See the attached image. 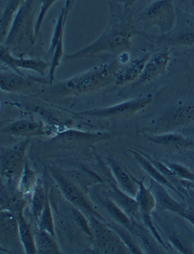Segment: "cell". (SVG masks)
<instances>
[{
  "instance_id": "cell-11",
  "label": "cell",
  "mask_w": 194,
  "mask_h": 254,
  "mask_svg": "<svg viewBox=\"0 0 194 254\" xmlns=\"http://www.w3.org/2000/svg\"><path fill=\"white\" fill-rule=\"evenodd\" d=\"M0 59L4 65L20 74H24L21 69H25L44 76L46 71L50 68L49 63L40 59L16 57L8 47L3 44H1L0 47Z\"/></svg>"
},
{
  "instance_id": "cell-3",
  "label": "cell",
  "mask_w": 194,
  "mask_h": 254,
  "mask_svg": "<svg viewBox=\"0 0 194 254\" xmlns=\"http://www.w3.org/2000/svg\"><path fill=\"white\" fill-rule=\"evenodd\" d=\"M38 0H25L15 14L3 42L13 53L28 51L37 41L35 34L36 11Z\"/></svg>"
},
{
  "instance_id": "cell-19",
  "label": "cell",
  "mask_w": 194,
  "mask_h": 254,
  "mask_svg": "<svg viewBox=\"0 0 194 254\" xmlns=\"http://www.w3.org/2000/svg\"><path fill=\"white\" fill-rule=\"evenodd\" d=\"M131 153H133V156H134L137 163L140 164L142 169L146 172L148 176H150L155 182H157L159 185L170 189L171 190L175 192L182 199H184L183 196H182L180 190H178L174 186L173 184L169 180V179L167 177H165L163 174L149 161V159L143 153L142 154V153H137L136 151H132Z\"/></svg>"
},
{
  "instance_id": "cell-32",
  "label": "cell",
  "mask_w": 194,
  "mask_h": 254,
  "mask_svg": "<svg viewBox=\"0 0 194 254\" xmlns=\"http://www.w3.org/2000/svg\"><path fill=\"white\" fill-rule=\"evenodd\" d=\"M168 166L173 171L176 179L194 182V172L188 169V168L177 163H169Z\"/></svg>"
},
{
  "instance_id": "cell-5",
  "label": "cell",
  "mask_w": 194,
  "mask_h": 254,
  "mask_svg": "<svg viewBox=\"0 0 194 254\" xmlns=\"http://www.w3.org/2000/svg\"><path fill=\"white\" fill-rule=\"evenodd\" d=\"M93 238L99 250L104 254H126L130 252L120 235L112 230L107 224L95 217H90Z\"/></svg>"
},
{
  "instance_id": "cell-16",
  "label": "cell",
  "mask_w": 194,
  "mask_h": 254,
  "mask_svg": "<svg viewBox=\"0 0 194 254\" xmlns=\"http://www.w3.org/2000/svg\"><path fill=\"white\" fill-rule=\"evenodd\" d=\"M150 55L151 54H146L141 58L131 60L125 67L117 70L115 84L117 86L126 85L129 83L138 80L141 75L145 64Z\"/></svg>"
},
{
  "instance_id": "cell-13",
  "label": "cell",
  "mask_w": 194,
  "mask_h": 254,
  "mask_svg": "<svg viewBox=\"0 0 194 254\" xmlns=\"http://www.w3.org/2000/svg\"><path fill=\"white\" fill-rule=\"evenodd\" d=\"M171 60L170 50L168 47L156 52L149 57L144 69L137 80V84H145L154 81L165 74Z\"/></svg>"
},
{
  "instance_id": "cell-29",
  "label": "cell",
  "mask_w": 194,
  "mask_h": 254,
  "mask_svg": "<svg viewBox=\"0 0 194 254\" xmlns=\"http://www.w3.org/2000/svg\"><path fill=\"white\" fill-rule=\"evenodd\" d=\"M37 179L35 172L30 167L29 163L26 162L24 170L18 180V190L24 195L32 193L37 185Z\"/></svg>"
},
{
  "instance_id": "cell-21",
  "label": "cell",
  "mask_w": 194,
  "mask_h": 254,
  "mask_svg": "<svg viewBox=\"0 0 194 254\" xmlns=\"http://www.w3.org/2000/svg\"><path fill=\"white\" fill-rule=\"evenodd\" d=\"M153 188H154V193H154L156 200L161 208L164 210L170 211L174 213L178 214L183 218L188 207H187L184 203L175 200L168 193L167 190H165L164 186L159 185L157 182L153 185Z\"/></svg>"
},
{
  "instance_id": "cell-14",
  "label": "cell",
  "mask_w": 194,
  "mask_h": 254,
  "mask_svg": "<svg viewBox=\"0 0 194 254\" xmlns=\"http://www.w3.org/2000/svg\"><path fill=\"white\" fill-rule=\"evenodd\" d=\"M0 242L1 248L17 249L21 245L19 227L16 216L7 209L1 210L0 217Z\"/></svg>"
},
{
  "instance_id": "cell-9",
  "label": "cell",
  "mask_w": 194,
  "mask_h": 254,
  "mask_svg": "<svg viewBox=\"0 0 194 254\" xmlns=\"http://www.w3.org/2000/svg\"><path fill=\"white\" fill-rule=\"evenodd\" d=\"M194 123V103L175 106L165 112L158 119V133L174 131Z\"/></svg>"
},
{
  "instance_id": "cell-37",
  "label": "cell",
  "mask_w": 194,
  "mask_h": 254,
  "mask_svg": "<svg viewBox=\"0 0 194 254\" xmlns=\"http://www.w3.org/2000/svg\"><path fill=\"white\" fill-rule=\"evenodd\" d=\"M189 2L190 8H191V14L194 16V0H188Z\"/></svg>"
},
{
  "instance_id": "cell-6",
  "label": "cell",
  "mask_w": 194,
  "mask_h": 254,
  "mask_svg": "<svg viewBox=\"0 0 194 254\" xmlns=\"http://www.w3.org/2000/svg\"><path fill=\"white\" fill-rule=\"evenodd\" d=\"M49 172L53 179L58 184L63 195L70 203L77 206L83 212H86L90 217L92 216V217L96 218L98 220L107 224L104 217L98 213V212H96L90 199L87 197L85 193L79 189L78 187L76 186L73 182L67 180L61 173L55 170L54 169L49 168Z\"/></svg>"
},
{
  "instance_id": "cell-4",
  "label": "cell",
  "mask_w": 194,
  "mask_h": 254,
  "mask_svg": "<svg viewBox=\"0 0 194 254\" xmlns=\"http://www.w3.org/2000/svg\"><path fill=\"white\" fill-rule=\"evenodd\" d=\"M178 12L172 0H154L146 5L139 15L145 28L156 27L161 37L172 32L176 24Z\"/></svg>"
},
{
  "instance_id": "cell-24",
  "label": "cell",
  "mask_w": 194,
  "mask_h": 254,
  "mask_svg": "<svg viewBox=\"0 0 194 254\" xmlns=\"http://www.w3.org/2000/svg\"><path fill=\"white\" fill-rule=\"evenodd\" d=\"M102 203L104 206L109 215L112 216L113 219L119 225H122L124 228L129 229L130 232H133L134 226L133 222L130 219L129 214L126 213L113 199L110 197H104L101 199Z\"/></svg>"
},
{
  "instance_id": "cell-15",
  "label": "cell",
  "mask_w": 194,
  "mask_h": 254,
  "mask_svg": "<svg viewBox=\"0 0 194 254\" xmlns=\"http://www.w3.org/2000/svg\"><path fill=\"white\" fill-rule=\"evenodd\" d=\"M2 133L18 137H34L45 135L47 129L42 123L30 120L20 119L2 127Z\"/></svg>"
},
{
  "instance_id": "cell-8",
  "label": "cell",
  "mask_w": 194,
  "mask_h": 254,
  "mask_svg": "<svg viewBox=\"0 0 194 254\" xmlns=\"http://www.w3.org/2000/svg\"><path fill=\"white\" fill-rule=\"evenodd\" d=\"M29 139L17 143L11 148L7 149L1 158V175L8 186L21 177L25 166V152Z\"/></svg>"
},
{
  "instance_id": "cell-30",
  "label": "cell",
  "mask_w": 194,
  "mask_h": 254,
  "mask_svg": "<svg viewBox=\"0 0 194 254\" xmlns=\"http://www.w3.org/2000/svg\"><path fill=\"white\" fill-rule=\"evenodd\" d=\"M39 229L45 231L51 234L53 236H56L55 234L54 220H53V213H52L51 206H50V199L47 196V201L44 206L41 216L38 220Z\"/></svg>"
},
{
  "instance_id": "cell-20",
  "label": "cell",
  "mask_w": 194,
  "mask_h": 254,
  "mask_svg": "<svg viewBox=\"0 0 194 254\" xmlns=\"http://www.w3.org/2000/svg\"><path fill=\"white\" fill-rule=\"evenodd\" d=\"M150 141L157 144L165 145V146H172L175 148H194V139L184 135L182 133L175 132H165L159 133L155 135L148 137Z\"/></svg>"
},
{
  "instance_id": "cell-23",
  "label": "cell",
  "mask_w": 194,
  "mask_h": 254,
  "mask_svg": "<svg viewBox=\"0 0 194 254\" xmlns=\"http://www.w3.org/2000/svg\"><path fill=\"white\" fill-rule=\"evenodd\" d=\"M24 2L25 0H6L2 8L0 22L1 43L3 42L5 40L15 14Z\"/></svg>"
},
{
  "instance_id": "cell-33",
  "label": "cell",
  "mask_w": 194,
  "mask_h": 254,
  "mask_svg": "<svg viewBox=\"0 0 194 254\" xmlns=\"http://www.w3.org/2000/svg\"><path fill=\"white\" fill-rule=\"evenodd\" d=\"M73 216L76 222H77L82 230L85 232L86 235L90 238H93V234H92L91 226L90 223L86 219L84 214L82 213L80 209H73Z\"/></svg>"
},
{
  "instance_id": "cell-17",
  "label": "cell",
  "mask_w": 194,
  "mask_h": 254,
  "mask_svg": "<svg viewBox=\"0 0 194 254\" xmlns=\"http://www.w3.org/2000/svg\"><path fill=\"white\" fill-rule=\"evenodd\" d=\"M35 85V81L13 71H2L0 73V87L2 91L18 93L28 90Z\"/></svg>"
},
{
  "instance_id": "cell-28",
  "label": "cell",
  "mask_w": 194,
  "mask_h": 254,
  "mask_svg": "<svg viewBox=\"0 0 194 254\" xmlns=\"http://www.w3.org/2000/svg\"><path fill=\"white\" fill-rule=\"evenodd\" d=\"M47 196L48 195L46 193L44 183L41 179H38L31 196V210L37 221L44 210Z\"/></svg>"
},
{
  "instance_id": "cell-35",
  "label": "cell",
  "mask_w": 194,
  "mask_h": 254,
  "mask_svg": "<svg viewBox=\"0 0 194 254\" xmlns=\"http://www.w3.org/2000/svg\"><path fill=\"white\" fill-rule=\"evenodd\" d=\"M110 1L120 2V3L124 4V5H126V6L132 7L137 0H110Z\"/></svg>"
},
{
  "instance_id": "cell-31",
  "label": "cell",
  "mask_w": 194,
  "mask_h": 254,
  "mask_svg": "<svg viewBox=\"0 0 194 254\" xmlns=\"http://www.w3.org/2000/svg\"><path fill=\"white\" fill-rule=\"evenodd\" d=\"M60 0H38L39 12L36 19L35 34L36 37H38L40 30L42 28L43 23L47 16V13L54 4L57 3Z\"/></svg>"
},
{
  "instance_id": "cell-10",
  "label": "cell",
  "mask_w": 194,
  "mask_h": 254,
  "mask_svg": "<svg viewBox=\"0 0 194 254\" xmlns=\"http://www.w3.org/2000/svg\"><path fill=\"white\" fill-rule=\"evenodd\" d=\"M137 183L139 189H138L137 194L136 196V201H137L139 209H140V216L143 224L147 227L152 235L156 238V241L162 246L166 248V245L164 243L162 237L159 235V232L156 229L152 220V213L153 209L156 207V199L154 193L152 192V189H147L144 185V179L138 180L135 179Z\"/></svg>"
},
{
  "instance_id": "cell-18",
  "label": "cell",
  "mask_w": 194,
  "mask_h": 254,
  "mask_svg": "<svg viewBox=\"0 0 194 254\" xmlns=\"http://www.w3.org/2000/svg\"><path fill=\"white\" fill-rule=\"evenodd\" d=\"M109 166L122 190L130 196L136 197L139 187L135 178L130 176L123 165L116 160L109 159Z\"/></svg>"
},
{
  "instance_id": "cell-27",
  "label": "cell",
  "mask_w": 194,
  "mask_h": 254,
  "mask_svg": "<svg viewBox=\"0 0 194 254\" xmlns=\"http://www.w3.org/2000/svg\"><path fill=\"white\" fill-rule=\"evenodd\" d=\"M109 137L107 133H91L77 130H66L59 133L58 137L66 141L95 142Z\"/></svg>"
},
{
  "instance_id": "cell-25",
  "label": "cell",
  "mask_w": 194,
  "mask_h": 254,
  "mask_svg": "<svg viewBox=\"0 0 194 254\" xmlns=\"http://www.w3.org/2000/svg\"><path fill=\"white\" fill-rule=\"evenodd\" d=\"M37 254H60L62 251L55 237L45 231H39L35 236Z\"/></svg>"
},
{
  "instance_id": "cell-38",
  "label": "cell",
  "mask_w": 194,
  "mask_h": 254,
  "mask_svg": "<svg viewBox=\"0 0 194 254\" xmlns=\"http://www.w3.org/2000/svg\"><path fill=\"white\" fill-rule=\"evenodd\" d=\"M186 132H188V133H191L192 135H194V126L191 127V128L187 129Z\"/></svg>"
},
{
  "instance_id": "cell-1",
  "label": "cell",
  "mask_w": 194,
  "mask_h": 254,
  "mask_svg": "<svg viewBox=\"0 0 194 254\" xmlns=\"http://www.w3.org/2000/svg\"><path fill=\"white\" fill-rule=\"evenodd\" d=\"M109 21L96 41L72 54L64 57L66 62L90 58L100 53H122L131 48L132 39L143 33L136 28L132 7L109 0Z\"/></svg>"
},
{
  "instance_id": "cell-12",
  "label": "cell",
  "mask_w": 194,
  "mask_h": 254,
  "mask_svg": "<svg viewBox=\"0 0 194 254\" xmlns=\"http://www.w3.org/2000/svg\"><path fill=\"white\" fill-rule=\"evenodd\" d=\"M162 40L173 46H192L194 44V16L192 14L178 12L176 24L172 32L162 36Z\"/></svg>"
},
{
  "instance_id": "cell-26",
  "label": "cell",
  "mask_w": 194,
  "mask_h": 254,
  "mask_svg": "<svg viewBox=\"0 0 194 254\" xmlns=\"http://www.w3.org/2000/svg\"><path fill=\"white\" fill-rule=\"evenodd\" d=\"M18 219V227H19L20 240H21V246L24 252L28 254H37L36 248L35 237L33 236L30 229L29 225H27L24 215L20 214L16 216Z\"/></svg>"
},
{
  "instance_id": "cell-22",
  "label": "cell",
  "mask_w": 194,
  "mask_h": 254,
  "mask_svg": "<svg viewBox=\"0 0 194 254\" xmlns=\"http://www.w3.org/2000/svg\"><path fill=\"white\" fill-rule=\"evenodd\" d=\"M109 197L113 199L126 213L132 217L137 218L140 216V209L136 199L133 196L126 193V192L118 189L113 185L112 189L109 190Z\"/></svg>"
},
{
  "instance_id": "cell-36",
  "label": "cell",
  "mask_w": 194,
  "mask_h": 254,
  "mask_svg": "<svg viewBox=\"0 0 194 254\" xmlns=\"http://www.w3.org/2000/svg\"><path fill=\"white\" fill-rule=\"evenodd\" d=\"M74 0H65V4L64 7L67 10H71V7H72L73 4H74Z\"/></svg>"
},
{
  "instance_id": "cell-7",
  "label": "cell",
  "mask_w": 194,
  "mask_h": 254,
  "mask_svg": "<svg viewBox=\"0 0 194 254\" xmlns=\"http://www.w3.org/2000/svg\"><path fill=\"white\" fill-rule=\"evenodd\" d=\"M152 95L148 94L144 97L128 100V101L119 103L115 106H109L106 108L94 109V110L80 112L74 114L76 116L100 118V119L130 117L140 110H143L152 102Z\"/></svg>"
},
{
  "instance_id": "cell-2",
  "label": "cell",
  "mask_w": 194,
  "mask_h": 254,
  "mask_svg": "<svg viewBox=\"0 0 194 254\" xmlns=\"http://www.w3.org/2000/svg\"><path fill=\"white\" fill-rule=\"evenodd\" d=\"M116 71L114 63H102L57 83L52 87L50 93L55 97L62 98L94 93L115 83Z\"/></svg>"
},
{
  "instance_id": "cell-34",
  "label": "cell",
  "mask_w": 194,
  "mask_h": 254,
  "mask_svg": "<svg viewBox=\"0 0 194 254\" xmlns=\"http://www.w3.org/2000/svg\"><path fill=\"white\" fill-rule=\"evenodd\" d=\"M170 242L175 246L177 250L182 254H193L192 248L190 247L189 243H187L178 235H172L170 236Z\"/></svg>"
}]
</instances>
